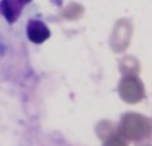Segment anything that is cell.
<instances>
[{"mask_svg":"<svg viewBox=\"0 0 152 146\" xmlns=\"http://www.w3.org/2000/svg\"><path fill=\"white\" fill-rule=\"evenodd\" d=\"M118 131L127 141H134L137 144L152 134V121L142 114L127 113L121 117Z\"/></svg>","mask_w":152,"mask_h":146,"instance_id":"1","label":"cell"},{"mask_svg":"<svg viewBox=\"0 0 152 146\" xmlns=\"http://www.w3.org/2000/svg\"><path fill=\"white\" fill-rule=\"evenodd\" d=\"M118 88L120 98L127 103H137L145 97L144 85L139 74H123Z\"/></svg>","mask_w":152,"mask_h":146,"instance_id":"2","label":"cell"},{"mask_svg":"<svg viewBox=\"0 0 152 146\" xmlns=\"http://www.w3.org/2000/svg\"><path fill=\"white\" fill-rule=\"evenodd\" d=\"M31 1L32 0H0V13L10 24H13Z\"/></svg>","mask_w":152,"mask_h":146,"instance_id":"3","label":"cell"},{"mask_svg":"<svg viewBox=\"0 0 152 146\" xmlns=\"http://www.w3.org/2000/svg\"><path fill=\"white\" fill-rule=\"evenodd\" d=\"M27 36L35 44H42L47 39H50L51 31L44 21L39 19H31L27 24Z\"/></svg>","mask_w":152,"mask_h":146,"instance_id":"4","label":"cell"},{"mask_svg":"<svg viewBox=\"0 0 152 146\" xmlns=\"http://www.w3.org/2000/svg\"><path fill=\"white\" fill-rule=\"evenodd\" d=\"M115 131H118V126H115L110 121H100L96 126V134L102 141H104L105 138L112 136Z\"/></svg>","mask_w":152,"mask_h":146,"instance_id":"5","label":"cell"},{"mask_svg":"<svg viewBox=\"0 0 152 146\" xmlns=\"http://www.w3.org/2000/svg\"><path fill=\"white\" fill-rule=\"evenodd\" d=\"M103 142H104L103 146H128V141L123 136H120L119 131H115L112 136L105 138Z\"/></svg>","mask_w":152,"mask_h":146,"instance_id":"6","label":"cell"},{"mask_svg":"<svg viewBox=\"0 0 152 146\" xmlns=\"http://www.w3.org/2000/svg\"><path fill=\"white\" fill-rule=\"evenodd\" d=\"M136 146H152V134L147 137L145 139H143L142 142H137V144H135Z\"/></svg>","mask_w":152,"mask_h":146,"instance_id":"7","label":"cell"}]
</instances>
